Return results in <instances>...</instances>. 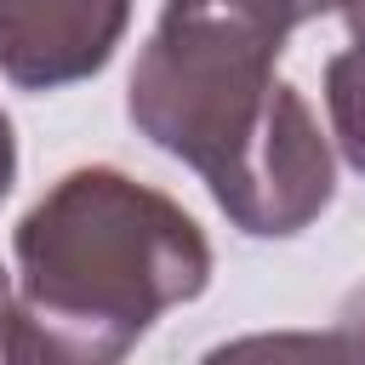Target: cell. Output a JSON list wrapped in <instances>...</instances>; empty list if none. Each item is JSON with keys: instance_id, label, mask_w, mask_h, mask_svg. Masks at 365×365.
<instances>
[{"instance_id": "obj_6", "label": "cell", "mask_w": 365, "mask_h": 365, "mask_svg": "<svg viewBox=\"0 0 365 365\" xmlns=\"http://www.w3.org/2000/svg\"><path fill=\"white\" fill-rule=\"evenodd\" d=\"M11 177H17V137H11V120H6V108H0V200L11 194ZM11 314H17V291H11V279H6V268H0V359H6V348H11Z\"/></svg>"}, {"instance_id": "obj_4", "label": "cell", "mask_w": 365, "mask_h": 365, "mask_svg": "<svg viewBox=\"0 0 365 365\" xmlns=\"http://www.w3.org/2000/svg\"><path fill=\"white\" fill-rule=\"evenodd\" d=\"M325 108H331V131L342 160L365 177V51H336L325 63Z\"/></svg>"}, {"instance_id": "obj_2", "label": "cell", "mask_w": 365, "mask_h": 365, "mask_svg": "<svg viewBox=\"0 0 365 365\" xmlns=\"http://www.w3.org/2000/svg\"><path fill=\"white\" fill-rule=\"evenodd\" d=\"M11 257L17 314L6 359H120L165 308L211 285L200 222L114 165H80L51 182L17 222Z\"/></svg>"}, {"instance_id": "obj_3", "label": "cell", "mask_w": 365, "mask_h": 365, "mask_svg": "<svg viewBox=\"0 0 365 365\" xmlns=\"http://www.w3.org/2000/svg\"><path fill=\"white\" fill-rule=\"evenodd\" d=\"M131 23V0H0V74L29 91L91 80Z\"/></svg>"}, {"instance_id": "obj_1", "label": "cell", "mask_w": 365, "mask_h": 365, "mask_svg": "<svg viewBox=\"0 0 365 365\" xmlns=\"http://www.w3.org/2000/svg\"><path fill=\"white\" fill-rule=\"evenodd\" d=\"M285 34L165 0L137 51L131 125L194 165L240 234L291 240L336 194V165L308 103L274 80Z\"/></svg>"}, {"instance_id": "obj_5", "label": "cell", "mask_w": 365, "mask_h": 365, "mask_svg": "<svg viewBox=\"0 0 365 365\" xmlns=\"http://www.w3.org/2000/svg\"><path fill=\"white\" fill-rule=\"evenodd\" d=\"M240 348H274V354H291V348H314V354L365 359V285L342 297V308H336V331H331V336H314V342H240ZM240 348H234V354H240Z\"/></svg>"}, {"instance_id": "obj_7", "label": "cell", "mask_w": 365, "mask_h": 365, "mask_svg": "<svg viewBox=\"0 0 365 365\" xmlns=\"http://www.w3.org/2000/svg\"><path fill=\"white\" fill-rule=\"evenodd\" d=\"M336 11H342V23H348V40L365 51V0H342Z\"/></svg>"}]
</instances>
